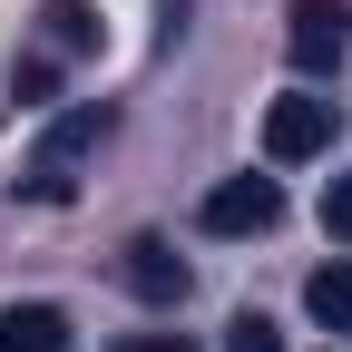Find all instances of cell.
<instances>
[{
    "instance_id": "obj_3",
    "label": "cell",
    "mask_w": 352,
    "mask_h": 352,
    "mask_svg": "<svg viewBox=\"0 0 352 352\" xmlns=\"http://www.w3.org/2000/svg\"><path fill=\"white\" fill-rule=\"evenodd\" d=\"M333 98H274V108H264V157H274V166H303V157H323L333 147Z\"/></svg>"
},
{
    "instance_id": "obj_6",
    "label": "cell",
    "mask_w": 352,
    "mask_h": 352,
    "mask_svg": "<svg viewBox=\"0 0 352 352\" xmlns=\"http://www.w3.org/2000/svg\"><path fill=\"white\" fill-rule=\"evenodd\" d=\"M0 352H69L59 303H0Z\"/></svg>"
},
{
    "instance_id": "obj_1",
    "label": "cell",
    "mask_w": 352,
    "mask_h": 352,
    "mask_svg": "<svg viewBox=\"0 0 352 352\" xmlns=\"http://www.w3.org/2000/svg\"><path fill=\"white\" fill-rule=\"evenodd\" d=\"M98 138H108V108H98V98H88V108H69L50 138H39V157H30V176H20V186H30L39 206H69V196H78V157L98 147Z\"/></svg>"
},
{
    "instance_id": "obj_12",
    "label": "cell",
    "mask_w": 352,
    "mask_h": 352,
    "mask_svg": "<svg viewBox=\"0 0 352 352\" xmlns=\"http://www.w3.org/2000/svg\"><path fill=\"white\" fill-rule=\"evenodd\" d=\"M118 352H196V342H186V333H127Z\"/></svg>"
},
{
    "instance_id": "obj_2",
    "label": "cell",
    "mask_w": 352,
    "mask_h": 352,
    "mask_svg": "<svg viewBox=\"0 0 352 352\" xmlns=\"http://www.w3.org/2000/svg\"><path fill=\"white\" fill-rule=\"evenodd\" d=\"M284 50H294V69H303V78H333V69H342V50H352V10H342V0H294Z\"/></svg>"
},
{
    "instance_id": "obj_5",
    "label": "cell",
    "mask_w": 352,
    "mask_h": 352,
    "mask_svg": "<svg viewBox=\"0 0 352 352\" xmlns=\"http://www.w3.org/2000/svg\"><path fill=\"white\" fill-rule=\"evenodd\" d=\"M118 274H127V294H138V303H186V264H176L166 235H138Z\"/></svg>"
},
{
    "instance_id": "obj_8",
    "label": "cell",
    "mask_w": 352,
    "mask_h": 352,
    "mask_svg": "<svg viewBox=\"0 0 352 352\" xmlns=\"http://www.w3.org/2000/svg\"><path fill=\"white\" fill-rule=\"evenodd\" d=\"M39 39H50V59L98 50V10H88V0H50V10H39Z\"/></svg>"
},
{
    "instance_id": "obj_10",
    "label": "cell",
    "mask_w": 352,
    "mask_h": 352,
    "mask_svg": "<svg viewBox=\"0 0 352 352\" xmlns=\"http://www.w3.org/2000/svg\"><path fill=\"white\" fill-rule=\"evenodd\" d=\"M226 352H284V333L264 323V314H235V323H226Z\"/></svg>"
},
{
    "instance_id": "obj_7",
    "label": "cell",
    "mask_w": 352,
    "mask_h": 352,
    "mask_svg": "<svg viewBox=\"0 0 352 352\" xmlns=\"http://www.w3.org/2000/svg\"><path fill=\"white\" fill-rule=\"evenodd\" d=\"M303 303H314V323H323V333H352V254L314 264V284H303Z\"/></svg>"
},
{
    "instance_id": "obj_4",
    "label": "cell",
    "mask_w": 352,
    "mask_h": 352,
    "mask_svg": "<svg viewBox=\"0 0 352 352\" xmlns=\"http://www.w3.org/2000/svg\"><path fill=\"white\" fill-rule=\"evenodd\" d=\"M284 226V186L274 176H226L206 196V235H274Z\"/></svg>"
},
{
    "instance_id": "obj_9",
    "label": "cell",
    "mask_w": 352,
    "mask_h": 352,
    "mask_svg": "<svg viewBox=\"0 0 352 352\" xmlns=\"http://www.w3.org/2000/svg\"><path fill=\"white\" fill-rule=\"evenodd\" d=\"M50 88H59V59H50V50L10 69V98H20V108H50Z\"/></svg>"
},
{
    "instance_id": "obj_11",
    "label": "cell",
    "mask_w": 352,
    "mask_h": 352,
    "mask_svg": "<svg viewBox=\"0 0 352 352\" xmlns=\"http://www.w3.org/2000/svg\"><path fill=\"white\" fill-rule=\"evenodd\" d=\"M323 226L352 245V176H333V196H323Z\"/></svg>"
}]
</instances>
